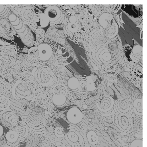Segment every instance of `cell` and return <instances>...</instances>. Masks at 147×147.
Wrapping results in <instances>:
<instances>
[{
    "instance_id": "cell-1",
    "label": "cell",
    "mask_w": 147,
    "mask_h": 147,
    "mask_svg": "<svg viewBox=\"0 0 147 147\" xmlns=\"http://www.w3.org/2000/svg\"><path fill=\"white\" fill-rule=\"evenodd\" d=\"M4 17L6 18L10 24L12 26L14 30L18 35L23 33L27 29V25L26 23L23 22L16 14L13 13L10 9Z\"/></svg>"
},
{
    "instance_id": "cell-2",
    "label": "cell",
    "mask_w": 147,
    "mask_h": 147,
    "mask_svg": "<svg viewBox=\"0 0 147 147\" xmlns=\"http://www.w3.org/2000/svg\"><path fill=\"white\" fill-rule=\"evenodd\" d=\"M44 13L47 17L51 26L60 24L64 20V14L60 9L54 5L47 7Z\"/></svg>"
},
{
    "instance_id": "cell-3",
    "label": "cell",
    "mask_w": 147,
    "mask_h": 147,
    "mask_svg": "<svg viewBox=\"0 0 147 147\" xmlns=\"http://www.w3.org/2000/svg\"><path fill=\"white\" fill-rule=\"evenodd\" d=\"M12 94L16 101H20L22 99H29L31 93L26 87L25 83L22 80L17 81L12 88Z\"/></svg>"
},
{
    "instance_id": "cell-4",
    "label": "cell",
    "mask_w": 147,
    "mask_h": 147,
    "mask_svg": "<svg viewBox=\"0 0 147 147\" xmlns=\"http://www.w3.org/2000/svg\"><path fill=\"white\" fill-rule=\"evenodd\" d=\"M0 121L3 126L9 130H13L18 125V117L11 109L0 115Z\"/></svg>"
},
{
    "instance_id": "cell-5",
    "label": "cell",
    "mask_w": 147,
    "mask_h": 147,
    "mask_svg": "<svg viewBox=\"0 0 147 147\" xmlns=\"http://www.w3.org/2000/svg\"><path fill=\"white\" fill-rule=\"evenodd\" d=\"M36 16L34 8L31 6H23L20 9L19 17L23 22L26 23H32Z\"/></svg>"
},
{
    "instance_id": "cell-6",
    "label": "cell",
    "mask_w": 147,
    "mask_h": 147,
    "mask_svg": "<svg viewBox=\"0 0 147 147\" xmlns=\"http://www.w3.org/2000/svg\"><path fill=\"white\" fill-rule=\"evenodd\" d=\"M39 59L41 62L49 60L53 56V49L50 45L46 43H42L37 46Z\"/></svg>"
},
{
    "instance_id": "cell-7",
    "label": "cell",
    "mask_w": 147,
    "mask_h": 147,
    "mask_svg": "<svg viewBox=\"0 0 147 147\" xmlns=\"http://www.w3.org/2000/svg\"><path fill=\"white\" fill-rule=\"evenodd\" d=\"M67 120L71 123L77 125L83 120V115L80 110L76 107L70 108L66 114Z\"/></svg>"
},
{
    "instance_id": "cell-8",
    "label": "cell",
    "mask_w": 147,
    "mask_h": 147,
    "mask_svg": "<svg viewBox=\"0 0 147 147\" xmlns=\"http://www.w3.org/2000/svg\"><path fill=\"white\" fill-rule=\"evenodd\" d=\"M6 147H19L20 137L19 134L13 130H9L5 134Z\"/></svg>"
},
{
    "instance_id": "cell-9",
    "label": "cell",
    "mask_w": 147,
    "mask_h": 147,
    "mask_svg": "<svg viewBox=\"0 0 147 147\" xmlns=\"http://www.w3.org/2000/svg\"><path fill=\"white\" fill-rule=\"evenodd\" d=\"M50 21L44 13H36L33 22L30 23L32 27L36 29H45L49 27Z\"/></svg>"
},
{
    "instance_id": "cell-10",
    "label": "cell",
    "mask_w": 147,
    "mask_h": 147,
    "mask_svg": "<svg viewBox=\"0 0 147 147\" xmlns=\"http://www.w3.org/2000/svg\"><path fill=\"white\" fill-rule=\"evenodd\" d=\"M52 101L56 107H62L67 104V98L63 94H55L52 97Z\"/></svg>"
},
{
    "instance_id": "cell-11",
    "label": "cell",
    "mask_w": 147,
    "mask_h": 147,
    "mask_svg": "<svg viewBox=\"0 0 147 147\" xmlns=\"http://www.w3.org/2000/svg\"><path fill=\"white\" fill-rule=\"evenodd\" d=\"M11 100L6 96L0 94V115L10 109Z\"/></svg>"
},
{
    "instance_id": "cell-12",
    "label": "cell",
    "mask_w": 147,
    "mask_h": 147,
    "mask_svg": "<svg viewBox=\"0 0 147 147\" xmlns=\"http://www.w3.org/2000/svg\"><path fill=\"white\" fill-rule=\"evenodd\" d=\"M113 20V16L109 13H104L101 14L99 18V23L102 28L104 29L107 28L109 22Z\"/></svg>"
},
{
    "instance_id": "cell-13",
    "label": "cell",
    "mask_w": 147,
    "mask_h": 147,
    "mask_svg": "<svg viewBox=\"0 0 147 147\" xmlns=\"http://www.w3.org/2000/svg\"><path fill=\"white\" fill-rule=\"evenodd\" d=\"M1 28L9 34L14 35L16 34L12 26L4 17H0V28Z\"/></svg>"
},
{
    "instance_id": "cell-14",
    "label": "cell",
    "mask_w": 147,
    "mask_h": 147,
    "mask_svg": "<svg viewBox=\"0 0 147 147\" xmlns=\"http://www.w3.org/2000/svg\"><path fill=\"white\" fill-rule=\"evenodd\" d=\"M86 87L88 92H93L97 88L96 78L94 75L88 76L86 80Z\"/></svg>"
},
{
    "instance_id": "cell-15",
    "label": "cell",
    "mask_w": 147,
    "mask_h": 147,
    "mask_svg": "<svg viewBox=\"0 0 147 147\" xmlns=\"http://www.w3.org/2000/svg\"><path fill=\"white\" fill-rule=\"evenodd\" d=\"M119 30L118 25L114 19L111 21V25L107 32V36L109 38H113L116 36Z\"/></svg>"
},
{
    "instance_id": "cell-16",
    "label": "cell",
    "mask_w": 147,
    "mask_h": 147,
    "mask_svg": "<svg viewBox=\"0 0 147 147\" xmlns=\"http://www.w3.org/2000/svg\"><path fill=\"white\" fill-rule=\"evenodd\" d=\"M76 17H73V19L72 20V17H71L70 18V21L68 23L67 26V29L72 33H74V32H77L78 30L79 29V26L78 24V23H77V20L76 18H75Z\"/></svg>"
},
{
    "instance_id": "cell-17",
    "label": "cell",
    "mask_w": 147,
    "mask_h": 147,
    "mask_svg": "<svg viewBox=\"0 0 147 147\" xmlns=\"http://www.w3.org/2000/svg\"><path fill=\"white\" fill-rule=\"evenodd\" d=\"M67 86L71 90H76L80 87V82L76 77H71L67 81Z\"/></svg>"
},
{
    "instance_id": "cell-18",
    "label": "cell",
    "mask_w": 147,
    "mask_h": 147,
    "mask_svg": "<svg viewBox=\"0 0 147 147\" xmlns=\"http://www.w3.org/2000/svg\"><path fill=\"white\" fill-rule=\"evenodd\" d=\"M28 58L30 60L33 62H35L39 60L37 47H33L29 50Z\"/></svg>"
},
{
    "instance_id": "cell-19",
    "label": "cell",
    "mask_w": 147,
    "mask_h": 147,
    "mask_svg": "<svg viewBox=\"0 0 147 147\" xmlns=\"http://www.w3.org/2000/svg\"><path fill=\"white\" fill-rule=\"evenodd\" d=\"M45 32L43 29H36L35 30L36 42L38 45L42 44V41L44 38Z\"/></svg>"
},
{
    "instance_id": "cell-20",
    "label": "cell",
    "mask_w": 147,
    "mask_h": 147,
    "mask_svg": "<svg viewBox=\"0 0 147 147\" xmlns=\"http://www.w3.org/2000/svg\"><path fill=\"white\" fill-rule=\"evenodd\" d=\"M132 53L134 54V56L136 58L140 59L142 57V55H143L142 47L140 46H138V45H136V46L134 47L133 50H132Z\"/></svg>"
},
{
    "instance_id": "cell-21",
    "label": "cell",
    "mask_w": 147,
    "mask_h": 147,
    "mask_svg": "<svg viewBox=\"0 0 147 147\" xmlns=\"http://www.w3.org/2000/svg\"><path fill=\"white\" fill-rule=\"evenodd\" d=\"M130 147H143V140L140 139H136L132 142Z\"/></svg>"
},
{
    "instance_id": "cell-22",
    "label": "cell",
    "mask_w": 147,
    "mask_h": 147,
    "mask_svg": "<svg viewBox=\"0 0 147 147\" xmlns=\"http://www.w3.org/2000/svg\"><path fill=\"white\" fill-rule=\"evenodd\" d=\"M8 5H0V17H4L8 13Z\"/></svg>"
},
{
    "instance_id": "cell-23",
    "label": "cell",
    "mask_w": 147,
    "mask_h": 147,
    "mask_svg": "<svg viewBox=\"0 0 147 147\" xmlns=\"http://www.w3.org/2000/svg\"><path fill=\"white\" fill-rule=\"evenodd\" d=\"M5 43L3 41L0 40V59L2 56V53H3V49L5 47Z\"/></svg>"
},
{
    "instance_id": "cell-24",
    "label": "cell",
    "mask_w": 147,
    "mask_h": 147,
    "mask_svg": "<svg viewBox=\"0 0 147 147\" xmlns=\"http://www.w3.org/2000/svg\"><path fill=\"white\" fill-rule=\"evenodd\" d=\"M2 64H3V61H2L1 59H0V70L1 69V67H2Z\"/></svg>"
},
{
    "instance_id": "cell-25",
    "label": "cell",
    "mask_w": 147,
    "mask_h": 147,
    "mask_svg": "<svg viewBox=\"0 0 147 147\" xmlns=\"http://www.w3.org/2000/svg\"><path fill=\"white\" fill-rule=\"evenodd\" d=\"M6 147V146H4V147Z\"/></svg>"
}]
</instances>
